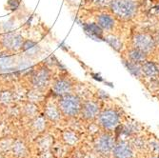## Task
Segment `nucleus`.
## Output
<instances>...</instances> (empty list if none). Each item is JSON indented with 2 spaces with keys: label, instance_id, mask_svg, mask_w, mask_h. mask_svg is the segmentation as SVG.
Masks as SVG:
<instances>
[{
  "label": "nucleus",
  "instance_id": "nucleus-1",
  "mask_svg": "<svg viewBox=\"0 0 159 158\" xmlns=\"http://www.w3.org/2000/svg\"><path fill=\"white\" fill-rule=\"evenodd\" d=\"M59 109L66 116H75L81 111V101L76 95L68 93L61 97L59 101Z\"/></svg>",
  "mask_w": 159,
  "mask_h": 158
},
{
  "label": "nucleus",
  "instance_id": "nucleus-2",
  "mask_svg": "<svg viewBox=\"0 0 159 158\" xmlns=\"http://www.w3.org/2000/svg\"><path fill=\"white\" fill-rule=\"evenodd\" d=\"M112 11L121 18L132 17L136 10L134 0H112L111 3Z\"/></svg>",
  "mask_w": 159,
  "mask_h": 158
},
{
  "label": "nucleus",
  "instance_id": "nucleus-3",
  "mask_svg": "<svg viewBox=\"0 0 159 158\" xmlns=\"http://www.w3.org/2000/svg\"><path fill=\"white\" fill-rule=\"evenodd\" d=\"M50 79H51L50 70L45 67H41L37 70H34L31 75V81L33 87L39 91H43L47 88V86L50 83Z\"/></svg>",
  "mask_w": 159,
  "mask_h": 158
},
{
  "label": "nucleus",
  "instance_id": "nucleus-4",
  "mask_svg": "<svg viewBox=\"0 0 159 158\" xmlns=\"http://www.w3.org/2000/svg\"><path fill=\"white\" fill-rule=\"evenodd\" d=\"M24 39L20 34L10 33L1 37L0 44L9 52H17L22 49Z\"/></svg>",
  "mask_w": 159,
  "mask_h": 158
},
{
  "label": "nucleus",
  "instance_id": "nucleus-5",
  "mask_svg": "<svg viewBox=\"0 0 159 158\" xmlns=\"http://www.w3.org/2000/svg\"><path fill=\"white\" fill-rule=\"evenodd\" d=\"M114 139L111 134H101L95 141V150L101 154H109L114 148Z\"/></svg>",
  "mask_w": 159,
  "mask_h": 158
},
{
  "label": "nucleus",
  "instance_id": "nucleus-6",
  "mask_svg": "<svg viewBox=\"0 0 159 158\" xmlns=\"http://www.w3.org/2000/svg\"><path fill=\"white\" fill-rule=\"evenodd\" d=\"M99 123L105 129L111 130L114 129L119 123V115L116 111L112 110H106L99 115Z\"/></svg>",
  "mask_w": 159,
  "mask_h": 158
},
{
  "label": "nucleus",
  "instance_id": "nucleus-7",
  "mask_svg": "<svg viewBox=\"0 0 159 158\" xmlns=\"http://www.w3.org/2000/svg\"><path fill=\"white\" fill-rule=\"evenodd\" d=\"M134 46L136 49L143 51L144 52H151L154 48V40L148 34H139L134 36Z\"/></svg>",
  "mask_w": 159,
  "mask_h": 158
},
{
  "label": "nucleus",
  "instance_id": "nucleus-8",
  "mask_svg": "<svg viewBox=\"0 0 159 158\" xmlns=\"http://www.w3.org/2000/svg\"><path fill=\"white\" fill-rule=\"evenodd\" d=\"M71 91V83L65 78H59L53 82L52 84V92L59 96L66 95Z\"/></svg>",
  "mask_w": 159,
  "mask_h": 158
},
{
  "label": "nucleus",
  "instance_id": "nucleus-9",
  "mask_svg": "<svg viewBox=\"0 0 159 158\" xmlns=\"http://www.w3.org/2000/svg\"><path fill=\"white\" fill-rule=\"evenodd\" d=\"M112 154L114 158H133L134 151L132 147L127 143H119V144L114 146Z\"/></svg>",
  "mask_w": 159,
  "mask_h": 158
},
{
  "label": "nucleus",
  "instance_id": "nucleus-10",
  "mask_svg": "<svg viewBox=\"0 0 159 158\" xmlns=\"http://www.w3.org/2000/svg\"><path fill=\"white\" fill-rule=\"evenodd\" d=\"M21 51L28 57H35L40 52V47L34 40H24Z\"/></svg>",
  "mask_w": 159,
  "mask_h": 158
},
{
  "label": "nucleus",
  "instance_id": "nucleus-11",
  "mask_svg": "<svg viewBox=\"0 0 159 158\" xmlns=\"http://www.w3.org/2000/svg\"><path fill=\"white\" fill-rule=\"evenodd\" d=\"M83 116L86 119H93L98 115V105L95 102L93 101H89L83 105L82 109H81Z\"/></svg>",
  "mask_w": 159,
  "mask_h": 158
},
{
  "label": "nucleus",
  "instance_id": "nucleus-12",
  "mask_svg": "<svg viewBox=\"0 0 159 158\" xmlns=\"http://www.w3.org/2000/svg\"><path fill=\"white\" fill-rule=\"evenodd\" d=\"M86 34L93 39H102V28L97 24H87L84 25Z\"/></svg>",
  "mask_w": 159,
  "mask_h": 158
},
{
  "label": "nucleus",
  "instance_id": "nucleus-13",
  "mask_svg": "<svg viewBox=\"0 0 159 158\" xmlns=\"http://www.w3.org/2000/svg\"><path fill=\"white\" fill-rule=\"evenodd\" d=\"M60 109L53 103H48L45 109V115L51 121H57L60 118Z\"/></svg>",
  "mask_w": 159,
  "mask_h": 158
},
{
  "label": "nucleus",
  "instance_id": "nucleus-14",
  "mask_svg": "<svg viewBox=\"0 0 159 158\" xmlns=\"http://www.w3.org/2000/svg\"><path fill=\"white\" fill-rule=\"evenodd\" d=\"M11 151H12L13 154L17 157H24L28 153V149L25 145V143L20 140H16L13 142Z\"/></svg>",
  "mask_w": 159,
  "mask_h": 158
},
{
  "label": "nucleus",
  "instance_id": "nucleus-15",
  "mask_svg": "<svg viewBox=\"0 0 159 158\" xmlns=\"http://www.w3.org/2000/svg\"><path fill=\"white\" fill-rule=\"evenodd\" d=\"M141 70H142V73L145 75L149 76V77H155L159 74V70H158L157 67L152 62L144 63L142 68H141Z\"/></svg>",
  "mask_w": 159,
  "mask_h": 158
},
{
  "label": "nucleus",
  "instance_id": "nucleus-16",
  "mask_svg": "<svg viewBox=\"0 0 159 158\" xmlns=\"http://www.w3.org/2000/svg\"><path fill=\"white\" fill-rule=\"evenodd\" d=\"M97 20H98V25L102 29H106V30L111 29L114 24L112 17L109 16V14H101V16H98Z\"/></svg>",
  "mask_w": 159,
  "mask_h": 158
},
{
  "label": "nucleus",
  "instance_id": "nucleus-17",
  "mask_svg": "<svg viewBox=\"0 0 159 158\" xmlns=\"http://www.w3.org/2000/svg\"><path fill=\"white\" fill-rule=\"evenodd\" d=\"M129 59H131L133 62L136 63V64L143 63L144 61L146 60L145 52H144L143 51H141V50H138V49L133 50L131 52H129Z\"/></svg>",
  "mask_w": 159,
  "mask_h": 158
},
{
  "label": "nucleus",
  "instance_id": "nucleus-18",
  "mask_svg": "<svg viewBox=\"0 0 159 158\" xmlns=\"http://www.w3.org/2000/svg\"><path fill=\"white\" fill-rule=\"evenodd\" d=\"M14 100V95L13 93L10 91H3L0 93V103L4 106H9L11 105Z\"/></svg>",
  "mask_w": 159,
  "mask_h": 158
},
{
  "label": "nucleus",
  "instance_id": "nucleus-19",
  "mask_svg": "<svg viewBox=\"0 0 159 158\" xmlns=\"http://www.w3.org/2000/svg\"><path fill=\"white\" fill-rule=\"evenodd\" d=\"M46 128V120L43 116H36L33 121V129L35 132L41 133Z\"/></svg>",
  "mask_w": 159,
  "mask_h": 158
},
{
  "label": "nucleus",
  "instance_id": "nucleus-20",
  "mask_svg": "<svg viewBox=\"0 0 159 158\" xmlns=\"http://www.w3.org/2000/svg\"><path fill=\"white\" fill-rule=\"evenodd\" d=\"M42 91H39L37 89H33L31 92H29L27 93V97L29 99V102H32V103H37V102H40L42 98H43V95L41 93Z\"/></svg>",
  "mask_w": 159,
  "mask_h": 158
},
{
  "label": "nucleus",
  "instance_id": "nucleus-21",
  "mask_svg": "<svg viewBox=\"0 0 159 158\" xmlns=\"http://www.w3.org/2000/svg\"><path fill=\"white\" fill-rule=\"evenodd\" d=\"M124 65L127 67V69L129 70V71L132 74H134V76H139L141 74V68L138 66V64L134 63V62H128V61H124Z\"/></svg>",
  "mask_w": 159,
  "mask_h": 158
},
{
  "label": "nucleus",
  "instance_id": "nucleus-22",
  "mask_svg": "<svg viewBox=\"0 0 159 158\" xmlns=\"http://www.w3.org/2000/svg\"><path fill=\"white\" fill-rule=\"evenodd\" d=\"M63 139L66 142V144H68L70 146H74L78 141L76 134L73 132H65L63 133Z\"/></svg>",
  "mask_w": 159,
  "mask_h": 158
},
{
  "label": "nucleus",
  "instance_id": "nucleus-23",
  "mask_svg": "<svg viewBox=\"0 0 159 158\" xmlns=\"http://www.w3.org/2000/svg\"><path fill=\"white\" fill-rule=\"evenodd\" d=\"M37 112V107L34 103L29 102L24 107V113L29 117H34Z\"/></svg>",
  "mask_w": 159,
  "mask_h": 158
},
{
  "label": "nucleus",
  "instance_id": "nucleus-24",
  "mask_svg": "<svg viewBox=\"0 0 159 158\" xmlns=\"http://www.w3.org/2000/svg\"><path fill=\"white\" fill-rule=\"evenodd\" d=\"M13 140L11 138H2L0 140V151H11L13 145Z\"/></svg>",
  "mask_w": 159,
  "mask_h": 158
},
{
  "label": "nucleus",
  "instance_id": "nucleus-25",
  "mask_svg": "<svg viewBox=\"0 0 159 158\" xmlns=\"http://www.w3.org/2000/svg\"><path fill=\"white\" fill-rule=\"evenodd\" d=\"M52 144V140L50 136H46L39 141V148L43 151H47Z\"/></svg>",
  "mask_w": 159,
  "mask_h": 158
},
{
  "label": "nucleus",
  "instance_id": "nucleus-26",
  "mask_svg": "<svg viewBox=\"0 0 159 158\" xmlns=\"http://www.w3.org/2000/svg\"><path fill=\"white\" fill-rule=\"evenodd\" d=\"M106 40L108 41L109 44H110L112 48H114L115 50H117V51H118V50L121 48V42L119 41L118 38L114 37V36H112V35H110V36H108V37L106 38Z\"/></svg>",
  "mask_w": 159,
  "mask_h": 158
},
{
  "label": "nucleus",
  "instance_id": "nucleus-27",
  "mask_svg": "<svg viewBox=\"0 0 159 158\" xmlns=\"http://www.w3.org/2000/svg\"><path fill=\"white\" fill-rule=\"evenodd\" d=\"M8 6L11 10H16V8L19 6V0H9Z\"/></svg>",
  "mask_w": 159,
  "mask_h": 158
},
{
  "label": "nucleus",
  "instance_id": "nucleus-28",
  "mask_svg": "<svg viewBox=\"0 0 159 158\" xmlns=\"http://www.w3.org/2000/svg\"><path fill=\"white\" fill-rule=\"evenodd\" d=\"M40 158H52V154L51 153V151H49V150L43 151V152L41 153Z\"/></svg>",
  "mask_w": 159,
  "mask_h": 158
},
{
  "label": "nucleus",
  "instance_id": "nucleus-29",
  "mask_svg": "<svg viewBox=\"0 0 159 158\" xmlns=\"http://www.w3.org/2000/svg\"><path fill=\"white\" fill-rule=\"evenodd\" d=\"M0 158H4V157H3V155H2L1 153H0Z\"/></svg>",
  "mask_w": 159,
  "mask_h": 158
},
{
  "label": "nucleus",
  "instance_id": "nucleus-30",
  "mask_svg": "<svg viewBox=\"0 0 159 158\" xmlns=\"http://www.w3.org/2000/svg\"><path fill=\"white\" fill-rule=\"evenodd\" d=\"M152 158H158V157H152Z\"/></svg>",
  "mask_w": 159,
  "mask_h": 158
},
{
  "label": "nucleus",
  "instance_id": "nucleus-31",
  "mask_svg": "<svg viewBox=\"0 0 159 158\" xmlns=\"http://www.w3.org/2000/svg\"><path fill=\"white\" fill-rule=\"evenodd\" d=\"M0 52H1V48H0Z\"/></svg>",
  "mask_w": 159,
  "mask_h": 158
},
{
  "label": "nucleus",
  "instance_id": "nucleus-32",
  "mask_svg": "<svg viewBox=\"0 0 159 158\" xmlns=\"http://www.w3.org/2000/svg\"><path fill=\"white\" fill-rule=\"evenodd\" d=\"M0 93H1V92H0Z\"/></svg>",
  "mask_w": 159,
  "mask_h": 158
}]
</instances>
